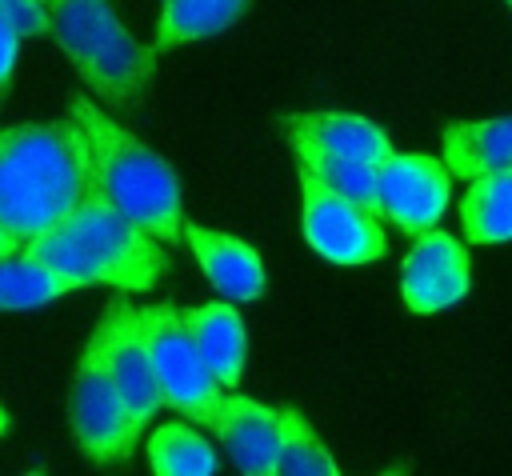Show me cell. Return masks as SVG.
<instances>
[{
  "label": "cell",
  "mask_w": 512,
  "mask_h": 476,
  "mask_svg": "<svg viewBox=\"0 0 512 476\" xmlns=\"http://www.w3.org/2000/svg\"><path fill=\"white\" fill-rule=\"evenodd\" d=\"M36 4H44V0H36Z\"/></svg>",
  "instance_id": "27"
},
{
  "label": "cell",
  "mask_w": 512,
  "mask_h": 476,
  "mask_svg": "<svg viewBox=\"0 0 512 476\" xmlns=\"http://www.w3.org/2000/svg\"><path fill=\"white\" fill-rule=\"evenodd\" d=\"M20 252L76 276L84 288H112V292H148L160 284L168 256L160 252L156 236L132 224L88 176V188L72 204V212L40 232L36 240L20 244Z\"/></svg>",
  "instance_id": "1"
},
{
  "label": "cell",
  "mask_w": 512,
  "mask_h": 476,
  "mask_svg": "<svg viewBox=\"0 0 512 476\" xmlns=\"http://www.w3.org/2000/svg\"><path fill=\"white\" fill-rule=\"evenodd\" d=\"M48 36L76 64L88 92L112 108H128L152 84L156 52L144 48L112 12L108 0H44Z\"/></svg>",
  "instance_id": "4"
},
{
  "label": "cell",
  "mask_w": 512,
  "mask_h": 476,
  "mask_svg": "<svg viewBox=\"0 0 512 476\" xmlns=\"http://www.w3.org/2000/svg\"><path fill=\"white\" fill-rule=\"evenodd\" d=\"M300 172V232L308 248L332 264H372L384 256L388 240L380 216L352 204L348 196L320 184L312 172Z\"/></svg>",
  "instance_id": "7"
},
{
  "label": "cell",
  "mask_w": 512,
  "mask_h": 476,
  "mask_svg": "<svg viewBox=\"0 0 512 476\" xmlns=\"http://www.w3.org/2000/svg\"><path fill=\"white\" fill-rule=\"evenodd\" d=\"M452 192V172L444 160L424 152H388L376 164V216L416 236L432 228Z\"/></svg>",
  "instance_id": "8"
},
{
  "label": "cell",
  "mask_w": 512,
  "mask_h": 476,
  "mask_svg": "<svg viewBox=\"0 0 512 476\" xmlns=\"http://www.w3.org/2000/svg\"><path fill=\"white\" fill-rule=\"evenodd\" d=\"M68 124L84 144L88 176L100 184V192L156 240H184V200L176 172L92 100L76 96L68 104Z\"/></svg>",
  "instance_id": "3"
},
{
  "label": "cell",
  "mask_w": 512,
  "mask_h": 476,
  "mask_svg": "<svg viewBox=\"0 0 512 476\" xmlns=\"http://www.w3.org/2000/svg\"><path fill=\"white\" fill-rule=\"evenodd\" d=\"M148 464L156 476H212L216 456L188 420H168L148 436Z\"/></svg>",
  "instance_id": "21"
},
{
  "label": "cell",
  "mask_w": 512,
  "mask_h": 476,
  "mask_svg": "<svg viewBox=\"0 0 512 476\" xmlns=\"http://www.w3.org/2000/svg\"><path fill=\"white\" fill-rule=\"evenodd\" d=\"M248 4H252V0H164L152 52L220 36L224 28H232V24L248 12Z\"/></svg>",
  "instance_id": "19"
},
{
  "label": "cell",
  "mask_w": 512,
  "mask_h": 476,
  "mask_svg": "<svg viewBox=\"0 0 512 476\" xmlns=\"http://www.w3.org/2000/svg\"><path fill=\"white\" fill-rule=\"evenodd\" d=\"M68 420H72V440L96 464H128L140 444V432L132 428L104 364V320L96 324V332L80 352L68 396Z\"/></svg>",
  "instance_id": "6"
},
{
  "label": "cell",
  "mask_w": 512,
  "mask_h": 476,
  "mask_svg": "<svg viewBox=\"0 0 512 476\" xmlns=\"http://www.w3.org/2000/svg\"><path fill=\"white\" fill-rule=\"evenodd\" d=\"M472 284L468 252L464 244L444 228L416 232L412 248L400 264V296L412 312H440L456 300H464Z\"/></svg>",
  "instance_id": "10"
},
{
  "label": "cell",
  "mask_w": 512,
  "mask_h": 476,
  "mask_svg": "<svg viewBox=\"0 0 512 476\" xmlns=\"http://www.w3.org/2000/svg\"><path fill=\"white\" fill-rule=\"evenodd\" d=\"M16 56H20V32H16L8 20H0V100H4L8 84H12Z\"/></svg>",
  "instance_id": "23"
},
{
  "label": "cell",
  "mask_w": 512,
  "mask_h": 476,
  "mask_svg": "<svg viewBox=\"0 0 512 476\" xmlns=\"http://www.w3.org/2000/svg\"><path fill=\"white\" fill-rule=\"evenodd\" d=\"M184 324H188V336H192V344H196L208 376L220 388H236L240 376H244L248 336H244V320L232 308V300L184 308Z\"/></svg>",
  "instance_id": "13"
},
{
  "label": "cell",
  "mask_w": 512,
  "mask_h": 476,
  "mask_svg": "<svg viewBox=\"0 0 512 476\" xmlns=\"http://www.w3.org/2000/svg\"><path fill=\"white\" fill-rule=\"evenodd\" d=\"M440 160L452 176H484L496 168H512V116L496 120H460L444 128Z\"/></svg>",
  "instance_id": "14"
},
{
  "label": "cell",
  "mask_w": 512,
  "mask_h": 476,
  "mask_svg": "<svg viewBox=\"0 0 512 476\" xmlns=\"http://www.w3.org/2000/svg\"><path fill=\"white\" fill-rule=\"evenodd\" d=\"M0 20H8L20 36H40V32H48L44 4H36V0H0Z\"/></svg>",
  "instance_id": "22"
},
{
  "label": "cell",
  "mask_w": 512,
  "mask_h": 476,
  "mask_svg": "<svg viewBox=\"0 0 512 476\" xmlns=\"http://www.w3.org/2000/svg\"><path fill=\"white\" fill-rule=\"evenodd\" d=\"M4 428H8V412L0 408V436H4Z\"/></svg>",
  "instance_id": "25"
},
{
  "label": "cell",
  "mask_w": 512,
  "mask_h": 476,
  "mask_svg": "<svg viewBox=\"0 0 512 476\" xmlns=\"http://www.w3.org/2000/svg\"><path fill=\"white\" fill-rule=\"evenodd\" d=\"M504 4H508V8H512V0H504Z\"/></svg>",
  "instance_id": "26"
},
{
  "label": "cell",
  "mask_w": 512,
  "mask_h": 476,
  "mask_svg": "<svg viewBox=\"0 0 512 476\" xmlns=\"http://www.w3.org/2000/svg\"><path fill=\"white\" fill-rule=\"evenodd\" d=\"M12 252H20V240H12V236L0 228V256H12Z\"/></svg>",
  "instance_id": "24"
},
{
  "label": "cell",
  "mask_w": 512,
  "mask_h": 476,
  "mask_svg": "<svg viewBox=\"0 0 512 476\" xmlns=\"http://www.w3.org/2000/svg\"><path fill=\"white\" fill-rule=\"evenodd\" d=\"M136 324H140V336H144L148 356H152L160 400L172 412H180L196 424H208L224 388L208 376V368H204V360H200V352L188 336L184 308L144 304V308H136Z\"/></svg>",
  "instance_id": "5"
},
{
  "label": "cell",
  "mask_w": 512,
  "mask_h": 476,
  "mask_svg": "<svg viewBox=\"0 0 512 476\" xmlns=\"http://www.w3.org/2000/svg\"><path fill=\"white\" fill-rule=\"evenodd\" d=\"M88 188V160L76 128L16 124L0 128V228L28 244L60 224Z\"/></svg>",
  "instance_id": "2"
},
{
  "label": "cell",
  "mask_w": 512,
  "mask_h": 476,
  "mask_svg": "<svg viewBox=\"0 0 512 476\" xmlns=\"http://www.w3.org/2000/svg\"><path fill=\"white\" fill-rule=\"evenodd\" d=\"M288 128L316 140L320 148H328L336 156H352L364 164H380L388 152H396L380 124L352 116V112H296V116H288Z\"/></svg>",
  "instance_id": "15"
},
{
  "label": "cell",
  "mask_w": 512,
  "mask_h": 476,
  "mask_svg": "<svg viewBox=\"0 0 512 476\" xmlns=\"http://www.w3.org/2000/svg\"><path fill=\"white\" fill-rule=\"evenodd\" d=\"M208 428L220 436L228 464L244 476H268V464L280 444V408H268L244 392L224 388Z\"/></svg>",
  "instance_id": "11"
},
{
  "label": "cell",
  "mask_w": 512,
  "mask_h": 476,
  "mask_svg": "<svg viewBox=\"0 0 512 476\" xmlns=\"http://www.w3.org/2000/svg\"><path fill=\"white\" fill-rule=\"evenodd\" d=\"M288 148H292V160L296 168L312 172L320 184H328L332 192L348 196L352 204L376 212V164H364V160H352V156H336L328 148H320L316 140L300 136L288 128Z\"/></svg>",
  "instance_id": "18"
},
{
  "label": "cell",
  "mask_w": 512,
  "mask_h": 476,
  "mask_svg": "<svg viewBox=\"0 0 512 476\" xmlns=\"http://www.w3.org/2000/svg\"><path fill=\"white\" fill-rule=\"evenodd\" d=\"M84 284L28 252L0 256V312H28L40 304H52L68 292H80Z\"/></svg>",
  "instance_id": "17"
},
{
  "label": "cell",
  "mask_w": 512,
  "mask_h": 476,
  "mask_svg": "<svg viewBox=\"0 0 512 476\" xmlns=\"http://www.w3.org/2000/svg\"><path fill=\"white\" fill-rule=\"evenodd\" d=\"M268 476H336L332 452L324 448L312 420H304V412L296 408H280V444Z\"/></svg>",
  "instance_id": "20"
},
{
  "label": "cell",
  "mask_w": 512,
  "mask_h": 476,
  "mask_svg": "<svg viewBox=\"0 0 512 476\" xmlns=\"http://www.w3.org/2000/svg\"><path fill=\"white\" fill-rule=\"evenodd\" d=\"M184 240L200 264V272L208 276V284L232 300V304H248L264 292V260L252 244H244L240 236L204 228V224H188L184 220Z\"/></svg>",
  "instance_id": "12"
},
{
  "label": "cell",
  "mask_w": 512,
  "mask_h": 476,
  "mask_svg": "<svg viewBox=\"0 0 512 476\" xmlns=\"http://www.w3.org/2000/svg\"><path fill=\"white\" fill-rule=\"evenodd\" d=\"M460 228L468 244L512 240V168L472 176V188L460 196Z\"/></svg>",
  "instance_id": "16"
},
{
  "label": "cell",
  "mask_w": 512,
  "mask_h": 476,
  "mask_svg": "<svg viewBox=\"0 0 512 476\" xmlns=\"http://www.w3.org/2000/svg\"><path fill=\"white\" fill-rule=\"evenodd\" d=\"M100 320H104V364H108L112 388H116L132 428L144 432V424L164 408V400H160V384H156V372H152L148 344H144L140 324H136V308L128 304L124 292H116L104 304Z\"/></svg>",
  "instance_id": "9"
}]
</instances>
